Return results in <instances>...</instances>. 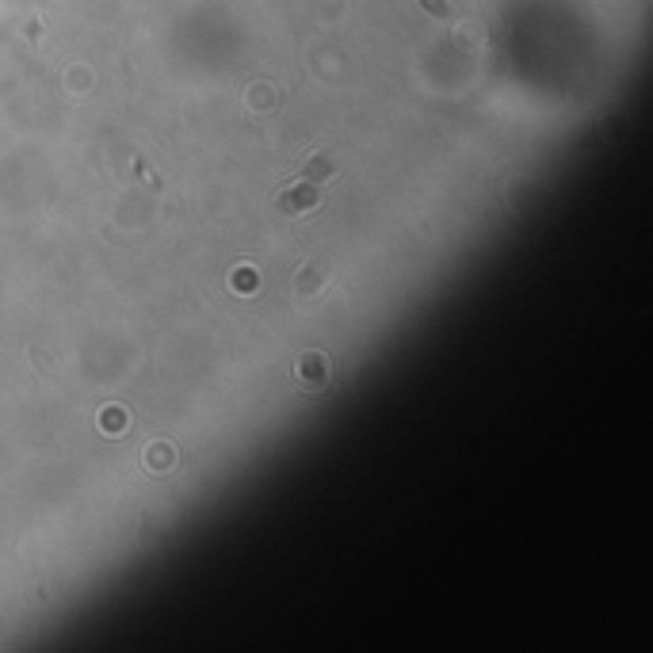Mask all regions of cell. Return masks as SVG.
<instances>
[{
    "label": "cell",
    "mask_w": 653,
    "mask_h": 653,
    "mask_svg": "<svg viewBox=\"0 0 653 653\" xmlns=\"http://www.w3.org/2000/svg\"><path fill=\"white\" fill-rule=\"evenodd\" d=\"M276 206H279L283 218H302V214H310V211L321 206V187L314 180H298V184L287 187V192H279Z\"/></svg>",
    "instance_id": "obj_1"
},
{
    "label": "cell",
    "mask_w": 653,
    "mask_h": 653,
    "mask_svg": "<svg viewBox=\"0 0 653 653\" xmlns=\"http://www.w3.org/2000/svg\"><path fill=\"white\" fill-rule=\"evenodd\" d=\"M325 176H333V160L329 157H314L306 165V172H302V180H325Z\"/></svg>",
    "instance_id": "obj_3"
},
{
    "label": "cell",
    "mask_w": 653,
    "mask_h": 653,
    "mask_svg": "<svg viewBox=\"0 0 653 653\" xmlns=\"http://www.w3.org/2000/svg\"><path fill=\"white\" fill-rule=\"evenodd\" d=\"M260 276H252V268H237V276H233V287L237 290H249V287H257Z\"/></svg>",
    "instance_id": "obj_5"
},
{
    "label": "cell",
    "mask_w": 653,
    "mask_h": 653,
    "mask_svg": "<svg viewBox=\"0 0 653 653\" xmlns=\"http://www.w3.org/2000/svg\"><path fill=\"white\" fill-rule=\"evenodd\" d=\"M149 466H172V447H149Z\"/></svg>",
    "instance_id": "obj_4"
},
{
    "label": "cell",
    "mask_w": 653,
    "mask_h": 653,
    "mask_svg": "<svg viewBox=\"0 0 653 653\" xmlns=\"http://www.w3.org/2000/svg\"><path fill=\"white\" fill-rule=\"evenodd\" d=\"M298 378H302V386H325L329 382V359L321 355V352H306L298 359Z\"/></svg>",
    "instance_id": "obj_2"
}]
</instances>
